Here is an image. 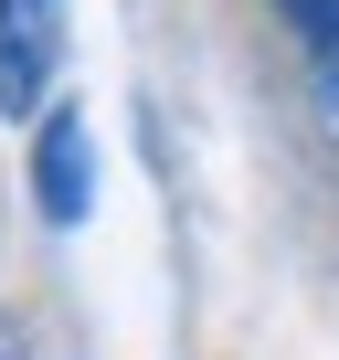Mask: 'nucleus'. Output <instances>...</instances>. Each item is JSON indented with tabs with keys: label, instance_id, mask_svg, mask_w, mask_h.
Wrapping results in <instances>:
<instances>
[{
	"label": "nucleus",
	"instance_id": "nucleus-1",
	"mask_svg": "<svg viewBox=\"0 0 339 360\" xmlns=\"http://www.w3.org/2000/svg\"><path fill=\"white\" fill-rule=\"evenodd\" d=\"M32 212H43L53 233H75V223L96 212V138H85V106H75V96H53V106L32 117Z\"/></svg>",
	"mask_w": 339,
	"mask_h": 360
},
{
	"label": "nucleus",
	"instance_id": "nucleus-2",
	"mask_svg": "<svg viewBox=\"0 0 339 360\" xmlns=\"http://www.w3.org/2000/svg\"><path fill=\"white\" fill-rule=\"evenodd\" d=\"M64 75V0H0V117L32 127Z\"/></svg>",
	"mask_w": 339,
	"mask_h": 360
},
{
	"label": "nucleus",
	"instance_id": "nucleus-3",
	"mask_svg": "<svg viewBox=\"0 0 339 360\" xmlns=\"http://www.w3.org/2000/svg\"><path fill=\"white\" fill-rule=\"evenodd\" d=\"M276 11H286V32L307 43V64L339 85V0H276Z\"/></svg>",
	"mask_w": 339,
	"mask_h": 360
}]
</instances>
